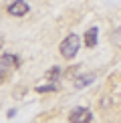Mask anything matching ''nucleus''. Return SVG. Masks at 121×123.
Listing matches in <instances>:
<instances>
[{
  "mask_svg": "<svg viewBox=\"0 0 121 123\" xmlns=\"http://www.w3.org/2000/svg\"><path fill=\"white\" fill-rule=\"evenodd\" d=\"M79 47H81V37H79V34H69V37H65L63 43L59 44V53H60L63 59L71 61V59L77 57Z\"/></svg>",
  "mask_w": 121,
  "mask_h": 123,
  "instance_id": "1",
  "label": "nucleus"
},
{
  "mask_svg": "<svg viewBox=\"0 0 121 123\" xmlns=\"http://www.w3.org/2000/svg\"><path fill=\"white\" fill-rule=\"evenodd\" d=\"M93 121V111L89 107H75L69 111V123H91Z\"/></svg>",
  "mask_w": 121,
  "mask_h": 123,
  "instance_id": "2",
  "label": "nucleus"
},
{
  "mask_svg": "<svg viewBox=\"0 0 121 123\" xmlns=\"http://www.w3.org/2000/svg\"><path fill=\"white\" fill-rule=\"evenodd\" d=\"M6 12L10 14V16H14V18H22V16H26V14L30 12V6L24 0H12V2L6 6Z\"/></svg>",
  "mask_w": 121,
  "mask_h": 123,
  "instance_id": "3",
  "label": "nucleus"
},
{
  "mask_svg": "<svg viewBox=\"0 0 121 123\" xmlns=\"http://www.w3.org/2000/svg\"><path fill=\"white\" fill-rule=\"evenodd\" d=\"M83 40H85V47L87 49H95L97 47V40H99V28L97 26L87 28V32L83 34Z\"/></svg>",
  "mask_w": 121,
  "mask_h": 123,
  "instance_id": "4",
  "label": "nucleus"
},
{
  "mask_svg": "<svg viewBox=\"0 0 121 123\" xmlns=\"http://www.w3.org/2000/svg\"><path fill=\"white\" fill-rule=\"evenodd\" d=\"M0 63L6 65L10 71H14V69L20 67V59H18V55H14V53H4L2 57H0Z\"/></svg>",
  "mask_w": 121,
  "mask_h": 123,
  "instance_id": "5",
  "label": "nucleus"
},
{
  "mask_svg": "<svg viewBox=\"0 0 121 123\" xmlns=\"http://www.w3.org/2000/svg\"><path fill=\"white\" fill-rule=\"evenodd\" d=\"M93 81H95V75L93 73H91V75H83V77H79V79L75 81V89H85V87H89Z\"/></svg>",
  "mask_w": 121,
  "mask_h": 123,
  "instance_id": "6",
  "label": "nucleus"
},
{
  "mask_svg": "<svg viewBox=\"0 0 121 123\" xmlns=\"http://www.w3.org/2000/svg\"><path fill=\"white\" fill-rule=\"evenodd\" d=\"M60 75H63V69H60V67H53V69H48V71H47V79H48V81H53V83H59Z\"/></svg>",
  "mask_w": 121,
  "mask_h": 123,
  "instance_id": "7",
  "label": "nucleus"
},
{
  "mask_svg": "<svg viewBox=\"0 0 121 123\" xmlns=\"http://www.w3.org/2000/svg\"><path fill=\"white\" fill-rule=\"evenodd\" d=\"M57 89H59V85L53 83V81H48V83H44V85L34 87V91H36V93H50V91H57Z\"/></svg>",
  "mask_w": 121,
  "mask_h": 123,
  "instance_id": "8",
  "label": "nucleus"
},
{
  "mask_svg": "<svg viewBox=\"0 0 121 123\" xmlns=\"http://www.w3.org/2000/svg\"><path fill=\"white\" fill-rule=\"evenodd\" d=\"M111 44L115 49H121V28H115L111 32Z\"/></svg>",
  "mask_w": 121,
  "mask_h": 123,
  "instance_id": "9",
  "label": "nucleus"
},
{
  "mask_svg": "<svg viewBox=\"0 0 121 123\" xmlns=\"http://www.w3.org/2000/svg\"><path fill=\"white\" fill-rule=\"evenodd\" d=\"M10 73H12V71H10L6 65H2V63H0V85H2V83H6V81L10 79Z\"/></svg>",
  "mask_w": 121,
  "mask_h": 123,
  "instance_id": "10",
  "label": "nucleus"
},
{
  "mask_svg": "<svg viewBox=\"0 0 121 123\" xmlns=\"http://www.w3.org/2000/svg\"><path fill=\"white\" fill-rule=\"evenodd\" d=\"M14 115H16V109H10V111H8V119H12Z\"/></svg>",
  "mask_w": 121,
  "mask_h": 123,
  "instance_id": "11",
  "label": "nucleus"
},
{
  "mask_svg": "<svg viewBox=\"0 0 121 123\" xmlns=\"http://www.w3.org/2000/svg\"><path fill=\"white\" fill-rule=\"evenodd\" d=\"M2 44H4V38H2V34H0V49H2Z\"/></svg>",
  "mask_w": 121,
  "mask_h": 123,
  "instance_id": "12",
  "label": "nucleus"
}]
</instances>
